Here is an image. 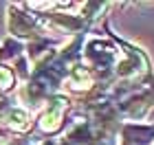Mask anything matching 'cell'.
<instances>
[{
    "mask_svg": "<svg viewBox=\"0 0 154 145\" xmlns=\"http://www.w3.org/2000/svg\"><path fill=\"white\" fill-rule=\"evenodd\" d=\"M64 108H66L64 99H53L51 103H48V108H46L44 116H42V128L48 130V132L57 128V125H60V121H62V114H64Z\"/></svg>",
    "mask_w": 154,
    "mask_h": 145,
    "instance_id": "cell-1",
    "label": "cell"
},
{
    "mask_svg": "<svg viewBox=\"0 0 154 145\" xmlns=\"http://www.w3.org/2000/svg\"><path fill=\"white\" fill-rule=\"evenodd\" d=\"M7 119H9V125L16 128V130H26V125H29V116H26V112H24L22 108H13V110H9Z\"/></svg>",
    "mask_w": 154,
    "mask_h": 145,
    "instance_id": "cell-2",
    "label": "cell"
},
{
    "mask_svg": "<svg viewBox=\"0 0 154 145\" xmlns=\"http://www.w3.org/2000/svg\"><path fill=\"white\" fill-rule=\"evenodd\" d=\"M71 84L75 88H86L90 84V77H88V73L84 71V68H75L73 75H71Z\"/></svg>",
    "mask_w": 154,
    "mask_h": 145,
    "instance_id": "cell-3",
    "label": "cell"
},
{
    "mask_svg": "<svg viewBox=\"0 0 154 145\" xmlns=\"http://www.w3.org/2000/svg\"><path fill=\"white\" fill-rule=\"evenodd\" d=\"M13 81V75L9 68H0V90H5V88H9Z\"/></svg>",
    "mask_w": 154,
    "mask_h": 145,
    "instance_id": "cell-4",
    "label": "cell"
}]
</instances>
